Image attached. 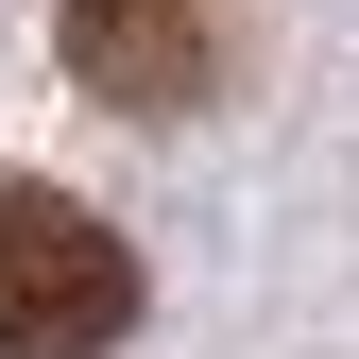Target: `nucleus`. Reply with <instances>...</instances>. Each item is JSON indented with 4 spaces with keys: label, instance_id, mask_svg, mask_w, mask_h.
Segmentation results:
<instances>
[{
    "label": "nucleus",
    "instance_id": "obj_1",
    "mask_svg": "<svg viewBox=\"0 0 359 359\" xmlns=\"http://www.w3.org/2000/svg\"><path fill=\"white\" fill-rule=\"evenodd\" d=\"M120 325H137V257H120V222L0 171V359H103Z\"/></svg>",
    "mask_w": 359,
    "mask_h": 359
},
{
    "label": "nucleus",
    "instance_id": "obj_2",
    "mask_svg": "<svg viewBox=\"0 0 359 359\" xmlns=\"http://www.w3.org/2000/svg\"><path fill=\"white\" fill-rule=\"evenodd\" d=\"M240 69V0H69V86L120 120H189Z\"/></svg>",
    "mask_w": 359,
    "mask_h": 359
}]
</instances>
